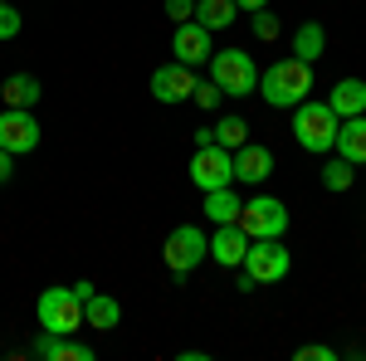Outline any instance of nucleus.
Instances as JSON below:
<instances>
[{
    "label": "nucleus",
    "mask_w": 366,
    "mask_h": 361,
    "mask_svg": "<svg viewBox=\"0 0 366 361\" xmlns=\"http://www.w3.org/2000/svg\"><path fill=\"white\" fill-rule=\"evenodd\" d=\"M308 93H312V64H303V59L288 54L269 69H259V98L269 108H298Z\"/></svg>",
    "instance_id": "f257e3e1"
},
{
    "label": "nucleus",
    "mask_w": 366,
    "mask_h": 361,
    "mask_svg": "<svg viewBox=\"0 0 366 361\" xmlns=\"http://www.w3.org/2000/svg\"><path fill=\"white\" fill-rule=\"evenodd\" d=\"M293 112V137H298V147L303 152H312V157H327L332 152V142H337V127H342V117L327 103H312V98H303L298 108H288Z\"/></svg>",
    "instance_id": "f03ea898"
},
{
    "label": "nucleus",
    "mask_w": 366,
    "mask_h": 361,
    "mask_svg": "<svg viewBox=\"0 0 366 361\" xmlns=\"http://www.w3.org/2000/svg\"><path fill=\"white\" fill-rule=\"evenodd\" d=\"M210 84L225 98H249V93H259V64L244 49H215L210 54Z\"/></svg>",
    "instance_id": "7ed1b4c3"
},
{
    "label": "nucleus",
    "mask_w": 366,
    "mask_h": 361,
    "mask_svg": "<svg viewBox=\"0 0 366 361\" xmlns=\"http://www.w3.org/2000/svg\"><path fill=\"white\" fill-rule=\"evenodd\" d=\"M239 229L249 234V239H283L288 234V205H283L279 195H254L239 205Z\"/></svg>",
    "instance_id": "20e7f679"
},
{
    "label": "nucleus",
    "mask_w": 366,
    "mask_h": 361,
    "mask_svg": "<svg viewBox=\"0 0 366 361\" xmlns=\"http://www.w3.org/2000/svg\"><path fill=\"white\" fill-rule=\"evenodd\" d=\"M39 327L44 332H59V337H74L84 322V298L74 288H44L39 293Z\"/></svg>",
    "instance_id": "39448f33"
},
{
    "label": "nucleus",
    "mask_w": 366,
    "mask_h": 361,
    "mask_svg": "<svg viewBox=\"0 0 366 361\" xmlns=\"http://www.w3.org/2000/svg\"><path fill=\"white\" fill-rule=\"evenodd\" d=\"M162 259H167V269L176 278H186L196 264H205V259H210V234H205L200 224H176V229L167 234Z\"/></svg>",
    "instance_id": "423d86ee"
},
{
    "label": "nucleus",
    "mask_w": 366,
    "mask_h": 361,
    "mask_svg": "<svg viewBox=\"0 0 366 361\" xmlns=\"http://www.w3.org/2000/svg\"><path fill=\"white\" fill-rule=\"evenodd\" d=\"M239 269H244V278H249L254 288H259V283H283L288 269H293V254L283 249V239H249Z\"/></svg>",
    "instance_id": "0eeeda50"
},
{
    "label": "nucleus",
    "mask_w": 366,
    "mask_h": 361,
    "mask_svg": "<svg viewBox=\"0 0 366 361\" xmlns=\"http://www.w3.org/2000/svg\"><path fill=\"white\" fill-rule=\"evenodd\" d=\"M191 181H196V191H220V186H234V152L220 147V142H205L196 147V157H191Z\"/></svg>",
    "instance_id": "6e6552de"
},
{
    "label": "nucleus",
    "mask_w": 366,
    "mask_h": 361,
    "mask_svg": "<svg viewBox=\"0 0 366 361\" xmlns=\"http://www.w3.org/2000/svg\"><path fill=\"white\" fill-rule=\"evenodd\" d=\"M0 147L10 157H25L39 147V117L34 108H0Z\"/></svg>",
    "instance_id": "1a4fd4ad"
},
{
    "label": "nucleus",
    "mask_w": 366,
    "mask_h": 361,
    "mask_svg": "<svg viewBox=\"0 0 366 361\" xmlns=\"http://www.w3.org/2000/svg\"><path fill=\"white\" fill-rule=\"evenodd\" d=\"M215 29H205L200 20H181L176 25V34H171V54H176V64H210V54H215V39H210Z\"/></svg>",
    "instance_id": "9d476101"
},
{
    "label": "nucleus",
    "mask_w": 366,
    "mask_h": 361,
    "mask_svg": "<svg viewBox=\"0 0 366 361\" xmlns=\"http://www.w3.org/2000/svg\"><path fill=\"white\" fill-rule=\"evenodd\" d=\"M191 93H196V69H191V64H176V59H171V64H157V74H152V98H157V103H186V98H191Z\"/></svg>",
    "instance_id": "9b49d317"
},
{
    "label": "nucleus",
    "mask_w": 366,
    "mask_h": 361,
    "mask_svg": "<svg viewBox=\"0 0 366 361\" xmlns=\"http://www.w3.org/2000/svg\"><path fill=\"white\" fill-rule=\"evenodd\" d=\"M244 249H249V234L234 220L215 224V234H210V259H215L220 269H239V264H244Z\"/></svg>",
    "instance_id": "f8f14e48"
},
{
    "label": "nucleus",
    "mask_w": 366,
    "mask_h": 361,
    "mask_svg": "<svg viewBox=\"0 0 366 361\" xmlns=\"http://www.w3.org/2000/svg\"><path fill=\"white\" fill-rule=\"evenodd\" d=\"M269 171H274V152H269V147H259V142L234 147V181L259 186V181H269Z\"/></svg>",
    "instance_id": "ddd939ff"
},
{
    "label": "nucleus",
    "mask_w": 366,
    "mask_h": 361,
    "mask_svg": "<svg viewBox=\"0 0 366 361\" xmlns=\"http://www.w3.org/2000/svg\"><path fill=\"white\" fill-rule=\"evenodd\" d=\"M332 152H337V157H347L352 167H366V112H357V117H342Z\"/></svg>",
    "instance_id": "4468645a"
},
{
    "label": "nucleus",
    "mask_w": 366,
    "mask_h": 361,
    "mask_svg": "<svg viewBox=\"0 0 366 361\" xmlns=\"http://www.w3.org/2000/svg\"><path fill=\"white\" fill-rule=\"evenodd\" d=\"M34 357L39 361H93V347L69 342V337H59V332H44L34 342Z\"/></svg>",
    "instance_id": "2eb2a0df"
},
{
    "label": "nucleus",
    "mask_w": 366,
    "mask_h": 361,
    "mask_svg": "<svg viewBox=\"0 0 366 361\" xmlns=\"http://www.w3.org/2000/svg\"><path fill=\"white\" fill-rule=\"evenodd\" d=\"M39 79L34 74H10L5 84H0V108H34L39 103Z\"/></svg>",
    "instance_id": "dca6fc26"
},
{
    "label": "nucleus",
    "mask_w": 366,
    "mask_h": 361,
    "mask_svg": "<svg viewBox=\"0 0 366 361\" xmlns=\"http://www.w3.org/2000/svg\"><path fill=\"white\" fill-rule=\"evenodd\" d=\"M327 108L337 112V117H357V112H366V84L362 79H342V84L327 93Z\"/></svg>",
    "instance_id": "f3484780"
},
{
    "label": "nucleus",
    "mask_w": 366,
    "mask_h": 361,
    "mask_svg": "<svg viewBox=\"0 0 366 361\" xmlns=\"http://www.w3.org/2000/svg\"><path fill=\"white\" fill-rule=\"evenodd\" d=\"M84 322H88V327H98V332H113L117 322H122V307H117V298H108V293H93V298H84Z\"/></svg>",
    "instance_id": "a211bd4d"
},
{
    "label": "nucleus",
    "mask_w": 366,
    "mask_h": 361,
    "mask_svg": "<svg viewBox=\"0 0 366 361\" xmlns=\"http://www.w3.org/2000/svg\"><path fill=\"white\" fill-rule=\"evenodd\" d=\"M322 49H327V29L317 25V20H308V25L293 29V59H303V64H317V59H322Z\"/></svg>",
    "instance_id": "6ab92c4d"
},
{
    "label": "nucleus",
    "mask_w": 366,
    "mask_h": 361,
    "mask_svg": "<svg viewBox=\"0 0 366 361\" xmlns=\"http://www.w3.org/2000/svg\"><path fill=\"white\" fill-rule=\"evenodd\" d=\"M239 195H234V186H220V191H205V215L215 224H229V220H239Z\"/></svg>",
    "instance_id": "aec40b11"
},
{
    "label": "nucleus",
    "mask_w": 366,
    "mask_h": 361,
    "mask_svg": "<svg viewBox=\"0 0 366 361\" xmlns=\"http://www.w3.org/2000/svg\"><path fill=\"white\" fill-rule=\"evenodd\" d=\"M196 20H200L205 29L234 25V0H196Z\"/></svg>",
    "instance_id": "412c9836"
},
{
    "label": "nucleus",
    "mask_w": 366,
    "mask_h": 361,
    "mask_svg": "<svg viewBox=\"0 0 366 361\" xmlns=\"http://www.w3.org/2000/svg\"><path fill=\"white\" fill-rule=\"evenodd\" d=\"M352 181H357V167H352L347 157H327V167H322V186H327V191H352Z\"/></svg>",
    "instance_id": "4be33fe9"
},
{
    "label": "nucleus",
    "mask_w": 366,
    "mask_h": 361,
    "mask_svg": "<svg viewBox=\"0 0 366 361\" xmlns=\"http://www.w3.org/2000/svg\"><path fill=\"white\" fill-rule=\"evenodd\" d=\"M210 132H215V142H220V147H229V152H234V147H244V142H249V122H244V117H220Z\"/></svg>",
    "instance_id": "5701e85b"
},
{
    "label": "nucleus",
    "mask_w": 366,
    "mask_h": 361,
    "mask_svg": "<svg viewBox=\"0 0 366 361\" xmlns=\"http://www.w3.org/2000/svg\"><path fill=\"white\" fill-rule=\"evenodd\" d=\"M279 15H274V10H269V5H264V10H254V39H264V44H269V39H279Z\"/></svg>",
    "instance_id": "b1692460"
},
{
    "label": "nucleus",
    "mask_w": 366,
    "mask_h": 361,
    "mask_svg": "<svg viewBox=\"0 0 366 361\" xmlns=\"http://www.w3.org/2000/svg\"><path fill=\"white\" fill-rule=\"evenodd\" d=\"M20 29H25V15H20V10L5 0V5H0V39H15Z\"/></svg>",
    "instance_id": "393cba45"
},
{
    "label": "nucleus",
    "mask_w": 366,
    "mask_h": 361,
    "mask_svg": "<svg viewBox=\"0 0 366 361\" xmlns=\"http://www.w3.org/2000/svg\"><path fill=\"white\" fill-rule=\"evenodd\" d=\"M191 98H196L200 108H220V98H225V93L210 84V79H196V93H191Z\"/></svg>",
    "instance_id": "a878e982"
},
{
    "label": "nucleus",
    "mask_w": 366,
    "mask_h": 361,
    "mask_svg": "<svg viewBox=\"0 0 366 361\" xmlns=\"http://www.w3.org/2000/svg\"><path fill=\"white\" fill-rule=\"evenodd\" d=\"M298 361H337V347H322V342H308V347H298Z\"/></svg>",
    "instance_id": "bb28decb"
},
{
    "label": "nucleus",
    "mask_w": 366,
    "mask_h": 361,
    "mask_svg": "<svg viewBox=\"0 0 366 361\" xmlns=\"http://www.w3.org/2000/svg\"><path fill=\"white\" fill-rule=\"evenodd\" d=\"M167 15L181 25V20H196V0H167Z\"/></svg>",
    "instance_id": "cd10ccee"
},
{
    "label": "nucleus",
    "mask_w": 366,
    "mask_h": 361,
    "mask_svg": "<svg viewBox=\"0 0 366 361\" xmlns=\"http://www.w3.org/2000/svg\"><path fill=\"white\" fill-rule=\"evenodd\" d=\"M10 176H15V157H10V152H5V147H0V186H5V181H10Z\"/></svg>",
    "instance_id": "c85d7f7f"
},
{
    "label": "nucleus",
    "mask_w": 366,
    "mask_h": 361,
    "mask_svg": "<svg viewBox=\"0 0 366 361\" xmlns=\"http://www.w3.org/2000/svg\"><path fill=\"white\" fill-rule=\"evenodd\" d=\"M269 0H234V10H244V15H254V10H264Z\"/></svg>",
    "instance_id": "c756f323"
},
{
    "label": "nucleus",
    "mask_w": 366,
    "mask_h": 361,
    "mask_svg": "<svg viewBox=\"0 0 366 361\" xmlns=\"http://www.w3.org/2000/svg\"><path fill=\"white\" fill-rule=\"evenodd\" d=\"M0 5H5V0H0Z\"/></svg>",
    "instance_id": "7c9ffc66"
}]
</instances>
